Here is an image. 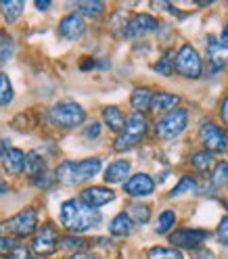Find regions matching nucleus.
Instances as JSON below:
<instances>
[{
	"mask_svg": "<svg viewBox=\"0 0 228 259\" xmlns=\"http://www.w3.org/2000/svg\"><path fill=\"white\" fill-rule=\"evenodd\" d=\"M101 222V215L96 209L84 205L80 199H69L61 205V224L67 228L69 232H86L94 228Z\"/></svg>",
	"mask_w": 228,
	"mask_h": 259,
	"instance_id": "1",
	"label": "nucleus"
},
{
	"mask_svg": "<svg viewBox=\"0 0 228 259\" xmlns=\"http://www.w3.org/2000/svg\"><path fill=\"white\" fill-rule=\"evenodd\" d=\"M101 167H103V163H101V159H96V157L84 159V161H63L55 171V178L63 186H78V184L90 180V178H94L101 171Z\"/></svg>",
	"mask_w": 228,
	"mask_h": 259,
	"instance_id": "2",
	"label": "nucleus"
},
{
	"mask_svg": "<svg viewBox=\"0 0 228 259\" xmlns=\"http://www.w3.org/2000/svg\"><path fill=\"white\" fill-rule=\"evenodd\" d=\"M36 226H38V211L34 207H25L17 215L0 222V232L11 234L15 238H25L36 232Z\"/></svg>",
	"mask_w": 228,
	"mask_h": 259,
	"instance_id": "3",
	"label": "nucleus"
},
{
	"mask_svg": "<svg viewBox=\"0 0 228 259\" xmlns=\"http://www.w3.org/2000/svg\"><path fill=\"white\" fill-rule=\"evenodd\" d=\"M48 117H51V121L55 125L71 130V127H78L86 119V111L82 109V105H78L73 101H63V103H57L48 111Z\"/></svg>",
	"mask_w": 228,
	"mask_h": 259,
	"instance_id": "4",
	"label": "nucleus"
},
{
	"mask_svg": "<svg viewBox=\"0 0 228 259\" xmlns=\"http://www.w3.org/2000/svg\"><path fill=\"white\" fill-rule=\"evenodd\" d=\"M144 134H146V119L142 115H138V113H134L132 117L126 119V123H124L122 132H120V136H118L113 147H116V151H120V153L130 151L144 138Z\"/></svg>",
	"mask_w": 228,
	"mask_h": 259,
	"instance_id": "5",
	"label": "nucleus"
},
{
	"mask_svg": "<svg viewBox=\"0 0 228 259\" xmlns=\"http://www.w3.org/2000/svg\"><path fill=\"white\" fill-rule=\"evenodd\" d=\"M188 125V111L184 109H174L170 113H166L164 117L157 121V136L164 140H172L176 136H180Z\"/></svg>",
	"mask_w": 228,
	"mask_h": 259,
	"instance_id": "6",
	"label": "nucleus"
},
{
	"mask_svg": "<svg viewBox=\"0 0 228 259\" xmlns=\"http://www.w3.org/2000/svg\"><path fill=\"white\" fill-rule=\"evenodd\" d=\"M174 69L184 75V77H199L203 73V63H201V57L199 53L195 51L191 44H184L180 51H178L176 59H174Z\"/></svg>",
	"mask_w": 228,
	"mask_h": 259,
	"instance_id": "7",
	"label": "nucleus"
},
{
	"mask_svg": "<svg viewBox=\"0 0 228 259\" xmlns=\"http://www.w3.org/2000/svg\"><path fill=\"white\" fill-rule=\"evenodd\" d=\"M201 134V142L207 153H226L228 151V132H224V130L216 123L211 121H205L199 130Z\"/></svg>",
	"mask_w": 228,
	"mask_h": 259,
	"instance_id": "8",
	"label": "nucleus"
},
{
	"mask_svg": "<svg viewBox=\"0 0 228 259\" xmlns=\"http://www.w3.org/2000/svg\"><path fill=\"white\" fill-rule=\"evenodd\" d=\"M57 245H59V234L53 224H44L36 232L34 242H31L36 255H53L57 251Z\"/></svg>",
	"mask_w": 228,
	"mask_h": 259,
	"instance_id": "9",
	"label": "nucleus"
},
{
	"mask_svg": "<svg viewBox=\"0 0 228 259\" xmlns=\"http://www.w3.org/2000/svg\"><path fill=\"white\" fill-rule=\"evenodd\" d=\"M207 232L199 228H182L170 234V242L178 249H199L203 242L207 240Z\"/></svg>",
	"mask_w": 228,
	"mask_h": 259,
	"instance_id": "10",
	"label": "nucleus"
},
{
	"mask_svg": "<svg viewBox=\"0 0 228 259\" xmlns=\"http://www.w3.org/2000/svg\"><path fill=\"white\" fill-rule=\"evenodd\" d=\"M157 27H159V23H157L155 17L140 13V15H134V17L124 25V36L126 38H140V36L149 34V31H153Z\"/></svg>",
	"mask_w": 228,
	"mask_h": 259,
	"instance_id": "11",
	"label": "nucleus"
},
{
	"mask_svg": "<svg viewBox=\"0 0 228 259\" xmlns=\"http://www.w3.org/2000/svg\"><path fill=\"white\" fill-rule=\"evenodd\" d=\"M80 201L84 205L92 207V209H99L103 205H109L111 201H116V192L111 188H105V186H90V188H84L82 194H80Z\"/></svg>",
	"mask_w": 228,
	"mask_h": 259,
	"instance_id": "12",
	"label": "nucleus"
},
{
	"mask_svg": "<svg viewBox=\"0 0 228 259\" xmlns=\"http://www.w3.org/2000/svg\"><path fill=\"white\" fill-rule=\"evenodd\" d=\"M59 34H61V38H65V40L75 42V40H80V38L86 34V23H84V19L80 17L78 13H69L67 17L61 19V23H59Z\"/></svg>",
	"mask_w": 228,
	"mask_h": 259,
	"instance_id": "13",
	"label": "nucleus"
},
{
	"mask_svg": "<svg viewBox=\"0 0 228 259\" xmlns=\"http://www.w3.org/2000/svg\"><path fill=\"white\" fill-rule=\"evenodd\" d=\"M124 190L130 194V197H146L155 190V182L151 176L146 174H136L132 178H128L126 184H124Z\"/></svg>",
	"mask_w": 228,
	"mask_h": 259,
	"instance_id": "14",
	"label": "nucleus"
},
{
	"mask_svg": "<svg viewBox=\"0 0 228 259\" xmlns=\"http://www.w3.org/2000/svg\"><path fill=\"white\" fill-rule=\"evenodd\" d=\"M207 59L211 71H220L228 65V46L222 44L218 38H207Z\"/></svg>",
	"mask_w": 228,
	"mask_h": 259,
	"instance_id": "15",
	"label": "nucleus"
},
{
	"mask_svg": "<svg viewBox=\"0 0 228 259\" xmlns=\"http://www.w3.org/2000/svg\"><path fill=\"white\" fill-rule=\"evenodd\" d=\"M130 176V163L126 159H120V161H113V163L105 169V182L107 184H120V182H126Z\"/></svg>",
	"mask_w": 228,
	"mask_h": 259,
	"instance_id": "16",
	"label": "nucleus"
},
{
	"mask_svg": "<svg viewBox=\"0 0 228 259\" xmlns=\"http://www.w3.org/2000/svg\"><path fill=\"white\" fill-rule=\"evenodd\" d=\"M153 92L149 88H136L132 92V96H130V105H132V109L138 113V115H142V113H146L151 109L153 105Z\"/></svg>",
	"mask_w": 228,
	"mask_h": 259,
	"instance_id": "17",
	"label": "nucleus"
},
{
	"mask_svg": "<svg viewBox=\"0 0 228 259\" xmlns=\"http://www.w3.org/2000/svg\"><path fill=\"white\" fill-rule=\"evenodd\" d=\"M23 171L31 178V180H36V178H40L42 174H46V165H44V159L40 153L31 151L25 155V161H23Z\"/></svg>",
	"mask_w": 228,
	"mask_h": 259,
	"instance_id": "18",
	"label": "nucleus"
},
{
	"mask_svg": "<svg viewBox=\"0 0 228 259\" xmlns=\"http://www.w3.org/2000/svg\"><path fill=\"white\" fill-rule=\"evenodd\" d=\"M23 161H25V155L19 149H7L3 153V165L9 174H21L23 171Z\"/></svg>",
	"mask_w": 228,
	"mask_h": 259,
	"instance_id": "19",
	"label": "nucleus"
},
{
	"mask_svg": "<svg viewBox=\"0 0 228 259\" xmlns=\"http://www.w3.org/2000/svg\"><path fill=\"white\" fill-rule=\"evenodd\" d=\"M73 7H75L78 15H80L82 19H84V17L96 19V17H101V13L105 11V5L101 3V0H80V3H75Z\"/></svg>",
	"mask_w": 228,
	"mask_h": 259,
	"instance_id": "20",
	"label": "nucleus"
},
{
	"mask_svg": "<svg viewBox=\"0 0 228 259\" xmlns=\"http://www.w3.org/2000/svg\"><path fill=\"white\" fill-rule=\"evenodd\" d=\"M103 121L109 125V130H113V132H122L126 117H124L120 107H105L103 109Z\"/></svg>",
	"mask_w": 228,
	"mask_h": 259,
	"instance_id": "21",
	"label": "nucleus"
},
{
	"mask_svg": "<svg viewBox=\"0 0 228 259\" xmlns=\"http://www.w3.org/2000/svg\"><path fill=\"white\" fill-rule=\"evenodd\" d=\"M132 230H134V222L130 220L126 213L116 215V218L111 220V224H109V232L113 236H128Z\"/></svg>",
	"mask_w": 228,
	"mask_h": 259,
	"instance_id": "22",
	"label": "nucleus"
},
{
	"mask_svg": "<svg viewBox=\"0 0 228 259\" xmlns=\"http://www.w3.org/2000/svg\"><path fill=\"white\" fill-rule=\"evenodd\" d=\"M178 103H180V99H178L176 94H170V92H159V94H155L153 96V105H151V109H155V111H174L176 107H178Z\"/></svg>",
	"mask_w": 228,
	"mask_h": 259,
	"instance_id": "23",
	"label": "nucleus"
},
{
	"mask_svg": "<svg viewBox=\"0 0 228 259\" xmlns=\"http://www.w3.org/2000/svg\"><path fill=\"white\" fill-rule=\"evenodd\" d=\"M23 3L21 0H3L0 3V11H3V15H5V19H7V23H15L19 19V15L23 13Z\"/></svg>",
	"mask_w": 228,
	"mask_h": 259,
	"instance_id": "24",
	"label": "nucleus"
},
{
	"mask_svg": "<svg viewBox=\"0 0 228 259\" xmlns=\"http://www.w3.org/2000/svg\"><path fill=\"white\" fill-rule=\"evenodd\" d=\"M126 215L132 222H136V224H146V222H149V218H151V209L146 205H142V203H132L128 207Z\"/></svg>",
	"mask_w": 228,
	"mask_h": 259,
	"instance_id": "25",
	"label": "nucleus"
},
{
	"mask_svg": "<svg viewBox=\"0 0 228 259\" xmlns=\"http://www.w3.org/2000/svg\"><path fill=\"white\" fill-rule=\"evenodd\" d=\"M191 163L197 171H209V167L214 169V155L207 151H197L191 157Z\"/></svg>",
	"mask_w": 228,
	"mask_h": 259,
	"instance_id": "26",
	"label": "nucleus"
},
{
	"mask_svg": "<svg viewBox=\"0 0 228 259\" xmlns=\"http://www.w3.org/2000/svg\"><path fill=\"white\" fill-rule=\"evenodd\" d=\"M193 190H197V180H195L193 176H182L180 182H178V184L170 190V197H180V194L193 192Z\"/></svg>",
	"mask_w": 228,
	"mask_h": 259,
	"instance_id": "27",
	"label": "nucleus"
},
{
	"mask_svg": "<svg viewBox=\"0 0 228 259\" xmlns=\"http://www.w3.org/2000/svg\"><path fill=\"white\" fill-rule=\"evenodd\" d=\"M57 247H59L61 251H71V253H78V251H82V249L86 247V240H84V238H78V236H73V234H69V236L61 238Z\"/></svg>",
	"mask_w": 228,
	"mask_h": 259,
	"instance_id": "28",
	"label": "nucleus"
},
{
	"mask_svg": "<svg viewBox=\"0 0 228 259\" xmlns=\"http://www.w3.org/2000/svg\"><path fill=\"white\" fill-rule=\"evenodd\" d=\"M174 222H176V211L168 209V211H164V213L159 215V220L155 224V232L157 234H166L172 228V226H174Z\"/></svg>",
	"mask_w": 228,
	"mask_h": 259,
	"instance_id": "29",
	"label": "nucleus"
},
{
	"mask_svg": "<svg viewBox=\"0 0 228 259\" xmlns=\"http://www.w3.org/2000/svg\"><path fill=\"white\" fill-rule=\"evenodd\" d=\"M13 86H11V79L7 73H0V107H5L13 101Z\"/></svg>",
	"mask_w": 228,
	"mask_h": 259,
	"instance_id": "30",
	"label": "nucleus"
},
{
	"mask_svg": "<svg viewBox=\"0 0 228 259\" xmlns=\"http://www.w3.org/2000/svg\"><path fill=\"white\" fill-rule=\"evenodd\" d=\"M228 182V163L222 161L211 169V186H224Z\"/></svg>",
	"mask_w": 228,
	"mask_h": 259,
	"instance_id": "31",
	"label": "nucleus"
},
{
	"mask_svg": "<svg viewBox=\"0 0 228 259\" xmlns=\"http://www.w3.org/2000/svg\"><path fill=\"white\" fill-rule=\"evenodd\" d=\"M149 259H182V253L176 249H166V247H153L149 251Z\"/></svg>",
	"mask_w": 228,
	"mask_h": 259,
	"instance_id": "32",
	"label": "nucleus"
},
{
	"mask_svg": "<svg viewBox=\"0 0 228 259\" xmlns=\"http://www.w3.org/2000/svg\"><path fill=\"white\" fill-rule=\"evenodd\" d=\"M155 71L161 73V75H172V71H174V57H172V53H166L164 57L155 63Z\"/></svg>",
	"mask_w": 228,
	"mask_h": 259,
	"instance_id": "33",
	"label": "nucleus"
},
{
	"mask_svg": "<svg viewBox=\"0 0 228 259\" xmlns=\"http://www.w3.org/2000/svg\"><path fill=\"white\" fill-rule=\"evenodd\" d=\"M11 55H13V42L5 34H0V63H5Z\"/></svg>",
	"mask_w": 228,
	"mask_h": 259,
	"instance_id": "34",
	"label": "nucleus"
},
{
	"mask_svg": "<svg viewBox=\"0 0 228 259\" xmlns=\"http://www.w3.org/2000/svg\"><path fill=\"white\" fill-rule=\"evenodd\" d=\"M9 259H36L34 255H31V251L23 245H15L9 253Z\"/></svg>",
	"mask_w": 228,
	"mask_h": 259,
	"instance_id": "35",
	"label": "nucleus"
},
{
	"mask_svg": "<svg viewBox=\"0 0 228 259\" xmlns=\"http://www.w3.org/2000/svg\"><path fill=\"white\" fill-rule=\"evenodd\" d=\"M220 242H224V245H228V215L218 224V230H216Z\"/></svg>",
	"mask_w": 228,
	"mask_h": 259,
	"instance_id": "36",
	"label": "nucleus"
},
{
	"mask_svg": "<svg viewBox=\"0 0 228 259\" xmlns=\"http://www.w3.org/2000/svg\"><path fill=\"white\" fill-rule=\"evenodd\" d=\"M17 245V242H15L11 236H5V234H0V253L3 255H9L11 253V249Z\"/></svg>",
	"mask_w": 228,
	"mask_h": 259,
	"instance_id": "37",
	"label": "nucleus"
},
{
	"mask_svg": "<svg viewBox=\"0 0 228 259\" xmlns=\"http://www.w3.org/2000/svg\"><path fill=\"white\" fill-rule=\"evenodd\" d=\"M99 134H101V123H90V125L84 130V138H88V140L99 138Z\"/></svg>",
	"mask_w": 228,
	"mask_h": 259,
	"instance_id": "38",
	"label": "nucleus"
},
{
	"mask_svg": "<svg viewBox=\"0 0 228 259\" xmlns=\"http://www.w3.org/2000/svg\"><path fill=\"white\" fill-rule=\"evenodd\" d=\"M220 115H222V121L228 125V96L222 101V107H220Z\"/></svg>",
	"mask_w": 228,
	"mask_h": 259,
	"instance_id": "39",
	"label": "nucleus"
},
{
	"mask_svg": "<svg viewBox=\"0 0 228 259\" xmlns=\"http://www.w3.org/2000/svg\"><path fill=\"white\" fill-rule=\"evenodd\" d=\"M48 7H51V3H46V0H36V9L38 11H46Z\"/></svg>",
	"mask_w": 228,
	"mask_h": 259,
	"instance_id": "40",
	"label": "nucleus"
},
{
	"mask_svg": "<svg viewBox=\"0 0 228 259\" xmlns=\"http://www.w3.org/2000/svg\"><path fill=\"white\" fill-rule=\"evenodd\" d=\"M67 259H94L92 255H88V253H73L71 257H67Z\"/></svg>",
	"mask_w": 228,
	"mask_h": 259,
	"instance_id": "41",
	"label": "nucleus"
},
{
	"mask_svg": "<svg viewBox=\"0 0 228 259\" xmlns=\"http://www.w3.org/2000/svg\"><path fill=\"white\" fill-rule=\"evenodd\" d=\"M220 42L228 46V23H226V25H224V29H222V38H220Z\"/></svg>",
	"mask_w": 228,
	"mask_h": 259,
	"instance_id": "42",
	"label": "nucleus"
}]
</instances>
